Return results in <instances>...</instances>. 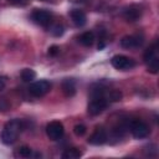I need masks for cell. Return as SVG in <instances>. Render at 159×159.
I'll use <instances>...</instances> for the list:
<instances>
[{"instance_id":"1","label":"cell","mask_w":159,"mask_h":159,"mask_svg":"<svg viewBox=\"0 0 159 159\" xmlns=\"http://www.w3.org/2000/svg\"><path fill=\"white\" fill-rule=\"evenodd\" d=\"M107 93L108 92H106L103 88H96L91 92V99L87 107V111L91 116H98L107 108L109 103Z\"/></svg>"},{"instance_id":"2","label":"cell","mask_w":159,"mask_h":159,"mask_svg":"<svg viewBox=\"0 0 159 159\" xmlns=\"http://www.w3.org/2000/svg\"><path fill=\"white\" fill-rule=\"evenodd\" d=\"M21 129H22V122L20 119H12L7 122L1 132V142L6 145L12 144L16 140Z\"/></svg>"},{"instance_id":"3","label":"cell","mask_w":159,"mask_h":159,"mask_svg":"<svg viewBox=\"0 0 159 159\" xmlns=\"http://www.w3.org/2000/svg\"><path fill=\"white\" fill-rule=\"evenodd\" d=\"M144 61L148 66V71L152 73L158 72V56H157V43L150 46L144 52Z\"/></svg>"},{"instance_id":"4","label":"cell","mask_w":159,"mask_h":159,"mask_svg":"<svg viewBox=\"0 0 159 159\" xmlns=\"http://www.w3.org/2000/svg\"><path fill=\"white\" fill-rule=\"evenodd\" d=\"M111 63L114 68L117 70H120V71H127V70H130L135 66V62L134 60L124 56V55H116L112 57L111 60Z\"/></svg>"},{"instance_id":"5","label":"cell","mask_w":159,"mask_h":159,"mask_svg":"<svg viewBox=\"0 0 159 159\" xmlns=\"http://www.w3.org/2000/svg\"><path fill=\"white\" fill-rule=\"evenodd\" d=\"M129 128H130V132H132L133 137H134V138H137V139L145 138V137H148V135H149V133H150L149 127H148L144 122H142V120H139V119L132 120V122H130Z\"/></svg>"},{"instance_id":"6","label":"cell","mask_w":159,"mask_h":159,"mask_svg":"<svg viewBox=\"0 0 159 159\" xmlns=\"http://www.w3.org/2000/svg\"><path fill=\"white\" fill-rule=\"evenodd\" d=\"M50 89H51V83L48 81H46V80H41V81H37V82H34L29 87V92L34 97H42Z\"/></svg>"},{"instance_id":"7","label":"cell","mask_w":159,"mask_h":159,"mask_svg":"<svg viewBox=\"0 0 159 159\" xmlns=\"http://www.w3.org/2000/svg\"><path fill=\"white\" fill-rule=\"evenodd\" d=\"M63 125L61 122H57V120H53V122H50L46 127V134L47 137L51 139V140H57L60 139L62 135H63Z\"/></svg>"},{"instance_id":"8","label":"cell","mask_w":159,"mask_h":159,"mask_svg":"<svg viewBox=\"0 0 159 159\" xmlns=\"http://www.w3.org/2000/svg\"><path fill=\"white\" fill-rule=\"evenodd\" d=\"M52 16L51 14L47 11V10H42V9H36L34 12H32V20L39 24L40 26H43V27H47L50 24H51V20Z\"/></svg>"},{"instance_id":"9","label":"cell","mask_w":159,"mask_h":159,"mask_svg":"<svg viewBox=\"0 0 159 159\" xmlns=\"http://www.w3.org/2000/svg\"><path fill=\"white\" fill-rule=\"evenodd\" d=\"M143 43V37L139 35H129L124 36L120 40V46L124 48H137Z\"/></svg>"},{"instance_id":"10","label":"cell","mask_w":159,"mask_h":159,"mask_svg":"<svg viewBox=\"0 0 159 159\" xmlns=\"http://www.w3.org/2000/svg\"><path fill=\"white\" fill-rule=\"evenodd\" d=\"M142 16V9L138 5H129L123 10V17L127 21H137Z\"/></svg>"},{"instance_id":"11","label":"cell","mask_w":159,"mask_h":159,"mask_svg":"<svg viewBox=\"0 0 159 159\" xmlns=\"http://www.w3.org/2000/svg\"><path fill=\"white\" fill-rule=\"evenodd\" d=\"M107 142V134L103 128H97L88 138V143L93 145H101Z\"/></svg>"},{"instance_id":"12","label":"cell","mask_w":159,"mask_h":159,"mask_svg":"<svg viewBox=\"0 0 159 159\" xmlns=\"http://www.w3.org/2000/svg\"><path fill=\"white\" fill-rule=\"evenodd\" d=\"M71 19L73 21V24L77 26V27H81L86 24L87 21V17H86V14L82 11V10H78V9H75L71 11Z\"/></svg>"},{"instance_id":"13","label":"cell","mask_w":159,"mask_h":159,"mask_svg":"<svg viewBox=\"0 0 159 159\" xmlns=\"http://www.w3.org/2000/svg\"><path fill=\"white\" fill-rule=\"evenodd\" d=\"M62 91H63V93H65L66 97H72V96H75V93H76L75 81H73V80H70V78H66V80L62 82Z\"/></svg>"},{"instance_id":"14","label":"cell","mask_w":159,"mask_h":159,"mask_svg":"<svg viewBox=\"0 0 159 159\" xmlns=\"http://www.w3.org/2000/svg\"><path fill=\"white\" fill-rule=\"evenodd\" d=\"M78 40L83 46H91L94 41V34L92 31H86L80 36Z\"/></svg>"},{"instance_id":"15","label":"cell","mask_w":159,"mask_h":159,"mask_svg":"<svg viewBox=\"0 0 159 159\" xmlns=\"http://www.w3.org/2000/svg\"><path fill=\"white\" fill-rule=\"evenodd\" d=\"M81 155H82V153L77 148H70L62 153L63 159H78Z\"/></svg>"},{"instance_id":"16","label":"cell","mask_w":159,"mask_h":159,"mask_svg":"<svg viewBox=\"0 0 159 159\" xmlns=\"http://www.w3.org/2000/svg\"><path fill=\"white\" fill-rule=\"evenodd\" d=\"M35 77H36V72L31 68H25L21 71V78L24 82H31L35 80Z\"/></svg>"},{"instance_id":"17","label":"cell","mask_w":159,"mask_h":159,"mask_svg":"<svg viewBox=\"0 0 159 159\" xmlns=\"http://www.w3.org/2000/svg\"><path fill=\"white\" fill-rule=\"evenodd\" d=\"M31 153H32L31 148H29V147H26V145L20 147L19 150H17V154H19L20 157H22V158H29V157L31 155Z\"/></svg>"},{"instance_id":"18","label":"cell","mask_w":159,"mask_h":159,"mask_svg":"<svg viewBox=\"0 0 159 159\" xmlns=\"http://www.w3.org/2000/svg\"><path fill=\"white\" fill-rule=\"evenodd\" d=\"M73 133H75L77 137H82V135L86 133V127H84L83 124H77V125H75V128H73Z\"/></svg>"},{"instance_id":"19","label":"cell","mask_w":159,"mask_h":159,"mask_svg":"<svg viewBox=\"0 0 159 159\" xmlns=\"http://www.w3.org/2000/svg\"><path fill=\"white\" fill-rule=\"evenodd\" d=\"M51 32H52V35L53 36H56V37H58V36H61L62 34H63V26L62 25H55L53 27H52V30H51Z\"/></svg>"},{"instance_id":"20","label":"cell","mask_w":159,"mask_h":159,"mask_svg":"<svg viewBox=\"0 0 159 159\" xmlns=\"http://www.w3.org/2000/svg\"><path fill=\"white\" fill-rule=\"evenodd\" d=\"M58 52H60V47L56 46V45H53V46H51V47L48 48V55H50V56H56Z\"/></svg>"},{"instance_id":"21","label":"cell","mask_w":159,"mask_h":159,"mask_svg":"<svg viewBox=\"0 0 159 159\" xmlns=\"http://www.w3.org/2000/svg\"><path fill=\"white\" fill-rule=\"evenodd\" d=\"M5 86H6V77L0 76V92L5 88Z\"/></svg>"}]
</instances>
